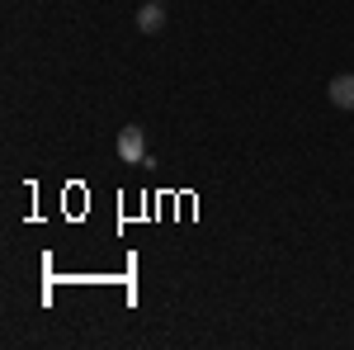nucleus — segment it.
Returning <instances> with one entry per match:
<instances>
[{"label": "nucleus", "mask_w": 354, "mask_h": 350, "mask_svg": "<svg viewBox=\"0 0 354 350\" xmlns=\"http://www.w3.org/2000/svg\"><path fill=\"white\" fill-rule=\"evenodd\" d=\"M118 161H147V133H142V123H128L123 133H118Z\"/></svg>", "instance_id": "nucleus-1"}, {"label": "nucleus", "mask_w": 354, "mask_h": 350, "mask_svg": "<svg viewBox=\"0 0 354 350\" xmlns=\"http://www.w3.org/2000/svg\"><path fill=\"white\" fill-rule=\"evenodd\" d=\"M326 95H330V105H335V109L354 114V71H340V76H330Z\"/></svg>", "instance_id": "nucleus-2"}, {"label": "nucleus", "mask_w": 354, "mask_h": 350, "mask_svg": "<svg viewBox=\"0 0 354 350\" xmlns=\"http://www.w3.org/2000/svg\"><path fill=\"white\" fill-rule=\"evenodd\" d=\"M137 28H142V33H161L165 28V0H147V5L137 10Z\"/></svg>", "instance_id": "nucleus-3"}]
</instances>
